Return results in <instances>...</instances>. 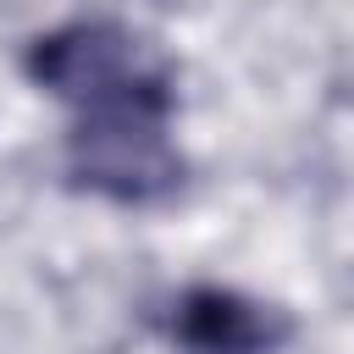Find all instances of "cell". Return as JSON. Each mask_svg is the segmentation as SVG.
Wrapping results in <instances>:
<instances>
[{"label": "cell", "instance_id": "1", "mask_svg": "<svg viewBox=\"0 0 354 354\" xmlns=\"http://www.w3.org/2000/svg\"><path fill=\"white\" fill-rule=\"evenodd\" d=\"M77 171L94 188L116 194V199L160 194L177 177V155L166 144V100H160V83L155 77L83 105Z\"/></svg>", "mask_w": 354, "mask_h": 354}, {"label": "cell", "instance_id": "2", "mask_svg": "<svg viewBox=\"0 0 354 354\" xmlns=\"http://www.w3.org/2000/svg\"><path fill=\"white\" fill-rule=\"evenodd\" d=\"M177 332L205 354H254V348L271 343V321L260 315V304H249L238 293H221V288L188 293L183 315H177Z\"/></svg>", "mask_w": 354, "mask_h": 354}]
</instances>
